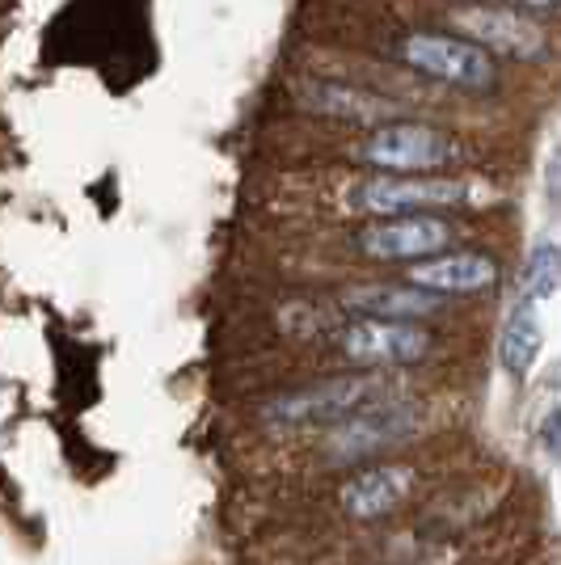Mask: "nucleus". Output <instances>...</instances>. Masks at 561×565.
Segmentation results:
<instances>
[{"instance_id":"nucleus-8","label":"nucleus","mask_w":561,"mask_h":565,"mask_svg":"<svg viewBox=\"0 0 561 565\" xmlns=\"http://www.w3.org/2000/svg\"><path fill=\"white\" fill-rule=\"evenodd\" d=\"M419 426V414L405 405V401H375L368 409H359L347 423L329 426L326 456L334 465H354V460H368L375 451L401 444L410 430Z\"/></svg>"},{"instance_id":"nucleus-14","label":"nucleus","mask_w":561,"mask_h":565,"mask_svg":"<svg viewBox=\"0 0 561 565\" xmlns=\"http://www.w3.org/2000/svg\"><path fill=\"white\" fill-rule=\"evenodd\" d=\"M519 287H523V305L553 300L561 287V245H540V249H532Z\"/></svg>"},{"instance_id":"nucleus-7","label":"nucleus","mask_w":561,"mask_h":565,"mask_svg":"<svg viewBox=\"0 0 561 565\" xmlns=\"http://www.w3.org/2000/svg\"><path fill=\"white\" fill-rule=\"evenodd\" d=\"M452 25L465 34L473 47L481 51H498L507 60H540L544 55V34L532 18H523L511 4H461L452 9Z\"/></svg>"},{"instance_id":"nucleus-5","label":"nucleus","mask_w":561,"mask_h":565,"mask_svg":"<svg viewBox=\"0 0 561 565\" xmlns=\"http://www.w3.org/2000/svg\"><path fill=\"white\" fill-rule=\"evenodd\" d=\"M456 228L444 215L419 212V215H389V220H372L354 233V249L380 262H422L452 249Z\"/></svg>"},{"instance_id":"nucleus-16","label":"nucleus","mask_w":561,"mask_h":565,"mask_svg":"<svg viewBox=\"0 0 561 565\" xmlns=\"http://www.w3.org/2000/svg\"><path fill=\"white\" fill-rule=\"evenodd\" d=\"M540 439H544V448L549 451H561V409H553L544 426H540Z\"/></svg>"},{"instance_id":"nucleus-1","label":"nucleus","mask_w":561,"mask_h":565,"mask_svg":"<svg viewBox=\"0 0 561 565\" xmlns=\"http://www.w3.org/2000/svg\"><path fill=\"white\" fill-rule=\"evenodd\" d=\"M375 401H389V380L384 372H351V376H334L321 384H308L296 393L266 401L262 423L275 430H308V426H338L354 418L359 409H368Z\"/></svg>"},{"instance_id":"nucleus-4","label":"nucleus","mask_w":561,"mask_h":565,"mask_svg":"<svg viewBox=\"0 0 561 565\" xmlns=\"http://www.w3.org/2000/svg\"><path fill=\"white\" fill-rule=\"evenodd\" d=\"M401 60L419 68L431 81H444L452 89L481 94L494 85V64L481 47L456 34H405L401 39Z\"/></svg>"},{"instance_id":"nucleus-17","label":"nucleus","mask_w":561,"mask_h":565,"mask_svg":"<svg viewBox=\"0 0 561 565\" xmlns=\"http://www.w3.org/2000/svg\"><path fill=\"white\" fill-rule=\"evenodd\" d=\"M511 9H561V0H507Z\"/></svg>"},{"instance_id":"nucleus-11","label":"nucleus","mask_w":561,"mask_h":565,"mask_svg":"<svg viewBox=\"0 0 561 565\" xmlns=\"http://www.w3.org/2000/svg\"><path fill=\"white\" fill-rule=\"evenodd\" d=\"M414 490V469L410 465H372L354 472L342 486V511L351 519H380L398 511Z\"/></svg>"},{"instance_id":"nucleus-2","label":"nucleus","mask_w":561,"mask_h":565,"mask_svg":"<svg viewBox=\"0 0 561 565\" xmlns=\"http://www.w3.org/2000/svg\"><path fill=\"white\" fill-rule=\"evenodd\" d=\"M468 182L461 178H444V173H368L351 182L347 190V207L375 220L389 215H419L440 212V207H456L468 203Z\"/></svg>"},{"instance_id":"nucleus-10","label":"nucleus","mask_w":561,"mask_h":565,"mask_svg":"<svg viewBox=\"0 0 561 565\" xmlns=\"http://www.w3.org/2000/svg\"><path fill=\"white\" fill-rule=\"evenodd\" d=\"M342 308L380 321H426L444 308V296H431L414 282H359L342 291Z\"/></svg>"},{"instance_id":"nucleus-12","label":"nucleus","mask_w":561,"mask_h":565,"mask_svg":"<svg viewBox=\"0 0 561 565\" xmlns=\"http://www.w3.org/2000/svg\"><path fill=\"white\" fill-rule=\"evenodd\" d=\"M305 106L308 110H317V115L351 118V122H375V127L398 122L401 118V110L389 102V97L363 94V89H351V85H326V81H321V85H308Z\"/></svg>"},{"instance_id":"nucleus-3","label":"nucleus","mask_w":561,"mask_h":565,"mask_svg":"<svg viewBox=\"0 0 561 565\" xmlns=\"http://www.w3.org/2000/svg\"><path fill=\"white\" fill-rule=\"evenodd\" d=\"M359 157L380 173H431V169L456 166L465 157V148L440 127L398 118V122L375 127L359 148Z\"/></svg>"},{"instance_id":"nucleus-6","label":"nucleus","mask_w":561,"mask_h":565,"mask_svg":"<svg viewBox=\"0 0 561 565\" xmlns=\"http://www.w3.org/2000/svg\"><path fill=\"white\" fill-rule=\"evenodd\" d=\"M338 351L359 367H410L431 354V333L419 321H380L359 317L334 333Z\"/></svg>"},{"instance_id":"nucleus-13","label":"nucleus","mask_w":561,"mask_h":565,"mask_svg":"<svg viewBox=\"0 0 561 565\" xmlns=\"http://www.w3.org/2000/svg\"><path fill=\"white\" fill-rule=\"evenodd\" d=\"M544 347V330H540L537 305H519L502 326L498 338V363L511 380H528V372L537 367V354Z\"/></svg>"},{"instance_id":"nucleus-15","label":"nucleus","mask_w":561,"mask_h":565,"mask_svg":"<svg viewBox=\"0 0 561 565\" xmlns=\"http://www.w3.org/2000/svg\"><path fill=\"white\" fill-rule=\"evenodd\" d=\"M544 190H549L553 203H561V143L553 148V157H549V166H544Z\"/></svg>"},{"instance_id":"nucleus-9","label":"nucleus","mask_w":561,"mask_h":565,"mask_svg":"<svg viewBox=\"0 0 561 565\" xmlns=\"http://www.w3.org/2000/svg\"><path fill=\"white\" fill-rule=\"evenodd\" d=\"M410 282L431 296H473V291H490L498 282V266L486 254L444 249L435 258L410 262Z\"/></svg>"}]
</instances>
